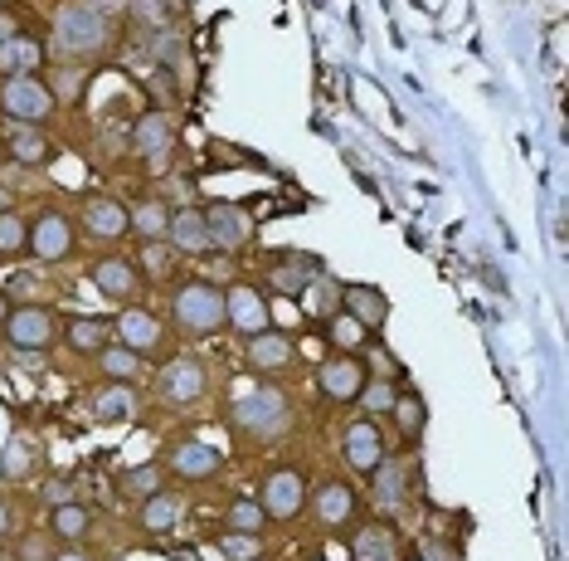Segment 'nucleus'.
<instances>
[{
    "instance_id": "8fccbe9b",
    "label": "nucleus",
    "mask_w": 569,
    "mask_h": 561,
    "mask_svg": "<svg viewBox=\"0 0 569 561\" xmlns=\"http://www.w3.org/2000/svg\"><path fill=\"white\" fill-rule=\"evenodd\" d=\"M0 210H10V190L5 186H0Z\"/></svg>"
},
{
    "instance_id": "cd10ccee",
    "label": "nucleus",
    "mask_w": 569,
    "mask_h": 561,
    "mask_svg": "<svg viewBox=\"0 0 569 561\" xmlns=\"http://www.w3.org/2000/svg\"><path fill=\"white\" fill-rule=\"evenodd\" d=\"M127 220L142 240H166V224H170V210L161 200H142V206H127Z\"/></svg>"
},
{
    "instance_id": "f03ea898",
    "label": "nucleus",
    "mask_w": 569,
    "mask_h": 561,
    "mask_svg": "<svg viewBox=\"0 0 569 561\" xmlns=\"http://www.w3.org/2000/svg\"><path fill=\"white\" fill-rule=\"evenodd\" d=\"M170 318H176V328L186 337H214L220 328H230L224 322V288L204 284V278H190L170 298Z\"/></svg>"
},
{
    "instance_id": "864d4df0",
    "label": "nucleus",
    "mask_w": 569,
    "mask_h": 561,
    "mask_svg": "<svg viewBox=\"0 0 569 561\" xmlns=\"http://www.w3.org/2000/svg\"><path fill=\"white\" fill-rule=\"evenodd\" d=\"M404 561H419V557H404Z\"/></svg>"
},
{
    "instance_id": "412c9836",
    "label": "nucleus",
    "mask_w": 569,
    "mask_h": 561,
    "mask_svg": "<svg viewBox=\"0 0 569 561\" xmlns=\"http://www.w3.org/2000/svg\"><path fill=\"white\" fill-rule=\"evenodd\" d=\"M118 342H127L132 352H156L161 346V318L156 312H146V308H127L118 318Z\"/></svg>"
},
{
    "instance_id": "423d86ee",
    "label": "nucleus",
    "mask_w": 569,
    "mask_h": 561,
    "mask_svg": "<svg viewBox=\"0 0 569 561\" xmlns=\"http://www.w3.org/2000/svg\"><path fill=\"white\" fill-rule=\"evenodd\" d=\"M234 420L244 425L248 435H258V440H272V435L288 425V400H282V391H248V396L234 400Z\"/></svg>"
},
{
    "instance_id": "20e7f679",
    "label": "nucleus",
    "mask_w": 569,
    "mask_h": 561,
    "mask_svg": "<svg viewBox=\"0 0 569 561\" xmlns=\"http://www.w3.org/2000/svg\"><path fill=\"white\" fill-rule=\"evenodd\" d=\"M0 332H5V342L15 346V352H44V346L59 337V318H54L49 308H40V302H20V308H10V318L0 322Z\"/></svg>"
},
{
    "instance_id": "4468645a",
    "label": "nucleus",
    "mask_w": 569,
    "mask_h": 561,
    "mask_svg": "<svg viewBox=\"0 0 569 561\" xmlns=\"http://www.w3.org/2000/svg\"><path fill=\"white\" fill-rule=\"evenodd\" d=\"M312 513H316V522H326V527L350 522L356 518V488H350L346 479H322L312 493Z\"/></svg>"
},
{
    "instance_id": "f704fd0d",
    "label": "nucleus",
    "mask_w": 569,
    "mask_h": 561,
    "mask_svg": "<svg viewBox=\"0 0 569 561\" xmlns=\"http://www.w3.org/2000/svg\"><path fill=\"white\" fill-rule=\"evenodd\" d=\"M390 415L400 420V430L409 435V440L424 430V400H419V396H394V410Z\"/></svg>"
},
{
    "instance_id": "9d476101",
    "label": "nucleus",
    "mask_w": 569,
    "mask_h": 561,
    "mask_svg": "<svg viewBox=\"0 0 569 561\" xmlns=\"http://www.w3.org/2000/svg\"><path fill=\"white\" fill-rule=\"evenodd\" d=\"M264 513L268 518H278V522H288V518H298L302 513V503H306V474L302 469H278V474H268L264 479Z\"/></svg>"
},
{
    "instance_id": "4c0bfd02",
    "label": "nucleus",
    "mask_w": 569,
    "mask_h": 561,
    "mask_svg": "<svg viewBox=\"0 0 569 561\" xmlns=\"http://www.w3.org/2000/svg\"><path fill=\"white\" fill-rule=\"evenodd\" d=\"M127 415H132L127 391H102L98 396V420H127Z\"/></svg>"
},
{
    "instance_id": "c85d7f7f",
    "label": "nucleus",
    "mask_w": 569,
    "mask_h": 561,
    "mask_svg": "<svg viewBox=\"0 0 569 561\" xmlns=\"http://www.w3.org/2000/svg\"><path fill=\"white\" fill-rule=\"evenodd\" d=\"M108 342H112V337H108V322H102V318H74V322H68V346H74V352L98 356Z\"/></svg>"
},
{
    "instance_id": "2f4dec72",
    "label": "nucleus",
    "mask_w": 569,
    "mask_h": 561,
    "mask_svg": "<svg viewBox=\"0 0 569 561\" xmlns=\"http://www.w3.org/2000/svg\"><path fill=\"white\" fill-rule=\"evenodd\" d=\"M394 396H400V391H394V381H366V386H360V396H356V406H366L370 415H390L394 410Z\"/></svg>"
},
{
    "instance_id": "473e14b6",
    "label": "nucleus",
    "mask_w": 569,
    "mask_h": 561,
    "mask_svg": "<svg viewBox=\"0 0 569 561\" xmlns=\"http://www.w3.org/2000/svg\"><path fill=\"white\" fill-rule=\"evenodd\" d=\"M30 244V224L15 210H0V254H20Z\"/></svg>"
},
{
    "instance_id": "ea45409f",
    "label": "nucleus",
    "mask_w": 569,
    "mask_h": 561,
    "mask_svg": "<svg viewBox=\"0 0 569 561\" xmlns=\"http://www.w3.org/2000/svg\"><path fill=\"white\" fill-rule=\"evenodd\" d=\"M30 464H34V449H30L25 440H15V444L5 449V479H20Z\"/></svg>"
},
{
    "instance_id": "de8ad7c7",
    "label": "nucleus",
    "mask_w": 569,
    "mask_h": 561,
    "mask_svg": "<svg viewBox=\"0 0 569 561\" xmlns=\"http://www.w3.org/2000/svg\"><path fill=\"white\" fill-rule=\"evenodd\" d=\"M10 522H15V518H10V508H5V503H0V537L10 532Z\"/></svg>"
},
{
    "instance_id": "b1692460",
    "label": "nucleus",
    "mask_w": 569,
    "mask_h": 561,
    "mask_svg": "<svg viewBox=\"0 0 569 561\" xmlns=\"http://www.w3.org/2000/svg\"><path fill=\"white\" fill-rule=\"evenodd\" d=\"M180 513H186V503H180L176 493H152V498H142V508H136V522H142V532L161 537L180 522Z\"/></svg>"
},
{
    "instance_id": "603ef678",
    "label": "nucleus",
    "mask_w": 569,
    "mask_h": 561,
    "mask_svg": "<svg viewBox=\"0 0 569 561\" xmlns=\"http://www.w3.org/2000/svg\"><path fill=\"white\" fill-rule=\"evenodd\" d=\"M25 561H44V557H25Z\"/></svg>"
},
{
    "instance_id": "7ed1b4c3",
    "label": "nucleus",
    "mask_w": 569,
    "mask_h": 561,
    "mask_svg": "<svg viewBox=\"0 0 569 561\" xmlns=\"http://www.w3.org/2000/svg\"><path fill=\"white\" fill-rule=\"evenodd\" d=\"M0 108H5V118L34 128V122H44L54 112V88L40 74H15L0 84Z\"/></svg>"
},
{
    "instance_id": "bb28decb",
    "label": "nucleus",
    "mask_w": 569,
    "mask_h": 561,
    "mask_svg": "<svg viewBox=\"0 0 569 561\" xmlns=\"http://www.w3.org/2000/svg\"><path fill=\"white\" fill-rule=\"evenodd\" d=\"M98 362H102V372H108V381H122V386H127V381H136L142 376V352H132L127 342H108L98 352Z\"/></svg>"
},
{
    "instance_id": "c9c22d12",
    "label": "nucleus",
    "mask_w": 569,
    "mask_h": 561,
    "mask_svg": "<svg viewBox=\"0 0 569 561\" xmlns=\"http://www.w3.org/2000/svg\"><path fill=\"white\" fill-rule=\"evenodd\" d=\"M220 552L230 557V561H258V537H248V532H224V537H220Z\"/></svg>"
},
{
    "instance_id": "a19ab883",
    "label": "nucleus",
    "mask_w": 569,
    "mask_h": 561,
    "mask_svg": "<svg viewBox=\"0 0 569 561\" xmlns=\"http://www.w3.org/2000/svg\"><path fill=\"white\" fill-rule=\"evenodd\" d=\"M419 561H462L458 547L443 542V537H428V542H419Z\"/></svg>"
},
{
    "instance_id": "f3484780",
    "label": "nucleus",
    "mask_w": 569,
    "mask_h": 561,
    "mask_svg": "<svg viewBox=\"0 0 569 561\" xmlns=\"http://www.w3.org/2000/svg\"><path fill=\"white\" fill-rule=\"evenodd\" d=\"M292 356H298V346H292V337H282V332H272L264 328L258 337H248V366L254 372H288L292 366Z\"/></svg>"
},
{
    "instance_id": "09e8293b",
    "label": "nucleus",
    "mask_w": 569,
    "mask_h": 561,
    "mask_svg": "<svg viewBox=\"0 0 569 561\" xmlns=\"http://www.w3.org/2000/svg\"><path fill=\"white\" fill-rule=\"evenodd\" d=\"M10 308H15V302H10V298H5V288H0V322L10 318Z\"/></svg>"
},
{
    "instance_id": "f257e3e1",
    "label": "nucleus",
    "mask_w": 569,
    "mask_h": 561,
    "mask_svg": "<svg viewBox=\"0 0 569 561\" xmlns=\"http://www.w3.org/2000/svg\"><path fill=\"white\" fill-rule=\"evenodd\" d=\"M112 40H118V25L93 0H64L54 10V50L64 59H93V54L112 50Z\"/></svg>"
},
{
    "instance_id": "5701e85b",
    "label": "nucleus",
    "mask_w": 569,
    "mask_h": 561,
    "mask_svg": "<svg viewBox=\"0 0 569 561\" xmlns=\"http://www.w3.org/2000/svg\"><path fill=\"white\" fill-rule=\"evenodd\" d=\"M341 302H346L350 318H356L366 332H370V328H380L384 312H390V302H384L380 288H366V284H346V288H341Z\"/></svg>"
},
{
    "instance_id": "aec40b11",
    "label": "nucleus",
    "mask_w": 569,
    "mask_h": 561,
    "mask_svg": "<svg viewBox=\"0 0 569 561\" xmlns=\"http://www.w3.org/2000/svg\"><path fill=\"white\" fill-rule=\"evenodd\" d=\"M170 469L180 479H214L224 469V454L214 444H200V440H180L170 449Z\"/></svg>"
},
{
    "instance_id": "c03bdc74",
    "label": "nucleus",
    "mask_w": 569,
    "mask_h": 561,
    "mask_svg": "<svg viewBox=\"0 0 569 561\" xmlns=\"http://www.w3.org/2000/svg\"><path fill=\"white\" fill-rule=\"evenodd\" d=\"M166 268H170V260L161 254V244H156V240H146V274H156V278H161Z\"/></svg>"
},
{
    "instance_id": "6e6552de",
    "label": "nucleus",
    "mask_w": 569,
    "mask_h": 561,
    "mask_svg": "<svg viewBox=\"0 0 569 561\" xmlns=\"http://www.w3.org/2000/svg\"><path fill=\"white\" fill-rule=\"evenodd\" d=\"M170 147H176V118H170L166 108H152V112H142V118L132 122V152L146 156V162H156L152 172H161Z\"/></svg>"
},
{
    "instance_id": "dca6fc26",
    "label": "nucleus",
    "mask_w": 569,
    "mask_h": 561,
    "mask_svg": "<svg viewBox=\"0 0 569 561\" xmlns=\"http://www.w3.org/2000/svg\"><path fill=\"white\" fill-rule=\"evenodd\" d=\"M166 244H170V250H176V254H204V250H210V230H204V210H196V206L170 210Z\"/></svg>"
},
{
    "instance_id": "6e6d98bb",
    "label": "nucleus",
    "mask_w": 569,
    "mask_h": 561,
    "mask_svg": "<svg viewBox=\"0 0 569 561\" xmlns=\"http://www.w3.org/2000/svg\"><path fill=\"white\" fill-rule=\"evenodd\" d=\"M0 561H5V557H0Z\"/></svg>"
},
{
    "instance_id": "4be33fe9",
    "label": "nucleus",
    "mask_w": 569,
    "mask_h": 561,
    "mask_svg": "<svg viewBox=\"0 0 569 561\" xmlns=\"http://www.w3.org/2000/svg\"><path fill=\"white\" fill-rule=\"evenodd\" d=\"M44 59H49V50H44L34 35H15L0 44V74L15 78V74H40Z\"/></svg>"
},
{
    "instance_id": "a878e982",
    "label": "nucleus",
    "mask_w": 569,
    "mask_h": 561,
    "mask_svg": "<svg viewBox=\"0 0 569 561\" xmlns=\"http://www.w3.org/2000/svg\"><path fill=\"white\" fill-rule=\"evenodd\" d=\"M49 532L59 542H83L93 532V518H88L83 503H59V508H49Z\"/></svg>"
},
{
    "instance_id": "3c124183",
    "label": "nucleus",
    "mask_w": 569,
    "mask_h": 561,
    "mask_svg": "<svg viewBox=\"0 0 569 561\" xmlns=\"http://www.w3.org/2000/svg\"><path fill=\"white\" fill-rule=\"evenodd\" d=\"M54 561H83V557H78V552H64V557H54Z\"/></svg>"
},
{
    "instance_id": "f8f14e48",
    "label": "nucleus",
    "mask_w": 569,
    "mask_h": 561,
    "mask_svg": "<svg viewBox=\"0 0 569 561\" xmlns=\"http://www.w3.org/2000/svg\"><path fill=\"white\" fill-rule=\"evenodd\" d=\"M93 288L108 302H122V308H127V302L136 298V288H142V268H136L132 260H118V254H108V260H98L93 264Z\"/></svg>"
},
{
    "instance_id": "58836bf2",
    "label": "nucleus",
    "mask_w": 569,
    "mask_h": 561,
    "mask_svg": "<svg viewBox=\"0 0 569 561\" xmlns=\"http://www.w3.org/2000/svg\"><path fill=\"white\" fill-rule=\"evenodd\" d=\"M122 488L136 493V498H152V493H161V474H156V469H132V474L122 479Z\"/></svg>"
},
{
    "instance_id": "1a4fd4ad",
    "label": "nucleus",
    "mask_w": 569,
    "mask_h": 561,
    "mask_svg": "<svg viewBox=\"0 0 569 561\" xmlns=\"http://www.w3.org/2000/svg\"><path fill=\"white\" fill-rule=\"evenodd\" d=\"M341 454H346L350 469H360V474H375V469L390 459V444H384V430L380 420H356L346 435H341Z\"/></svg>"
},
{
    "instance_id": "ddd939ff",
    "label": "nucleus",
    "mask_w": 569,
    "mask_h": 561,
    "mask_svg": "<svg viewBox=\"0 0 569 561\" xmlns=\"http://www.w3.org/2000/svg\"><path fill=\"white\" fill-rule=\"evenodd\" d=\"M224 322H230L234 332L244 337H258L268 328V302L264 294H258L254 284H234L230 294H224Z\"/></svg>"
},
{
    "instance_id": "39448f33",
    "label": "nucleus",
    "mask_w": 569,
    "mask_h": 561,
    "mask_svg": "<svg viewBox=\"0 0 569 561\" xmlns=\"http://www.w3.org/2000/svg\"><path fill=\"white\" fill-rule=\"evenodd\" d=\"M25 250L34 254L40 264H59L78 250V224L64 216V210H40L30 224V244Z\"/></svg>"
},
{
    "instance_id": "49530a36",
    "label": "nucleus",
    "mask_w": 569,
    "mask_h": 561,
    "mask_svg": "<svg viewBox=\"0 0 569 561\" xmlns=\"http://www.w3.org/2000/svg\"><path fill=\"white\" fill-rule=\"evenodd\" d=\"M156 98H161V103H166V98H170V74L161 69V74H156Z\"/></svg>"
},
{
    "instance_id": "2eb2a0df",
    "label": "nucleus",
    "mask_w": 569,
    "mask_h": 561,
    "mask_svg": "<svg viewBox=\"0 0 569 561\" xmlns=\"http://www.w3.org/2000/svg\"><path fill=\"white\" fill-rule=\"evenodd\" d=\"M204 230H210V250H244L254 224L238 206H210L204 210Z\"/></svg>"
},
{
    "instance_id": "7c9ffc66",
    "label": "nucleus",
    "mask_w": 569,
    "mask_h": 561,
    "mask_svg": "<svg viewBox=\"0 0 569 561\" xmlns=\"http://www.w3.org/2000/svg\"><path fill=\"white\" fill-rule=\"evenodd\" d=\"M375 474H380V479H375V498H380L384 508H400V503H404V469L384 459Z\"/></svg>"
},
{
    "instance_id": "393cba45",
    "label": "nucleus",
    "mask_w": 569,
    "mask_h": 561,
    "mask_svg": "<svg viewBox=\"0 0 569 561\" xmlns=\"http://www.w3.org/2000/svg\"><path fill=\"white\" fill-rule=\"evenodd\" d=\"M5 152L15 156L20 166H49L54 162V142L44 138L40 128H15V138L5 142Z\"/></svg>"
},
{
    "instance_id": "c756f323",
    "label": "nucleus",
    "mask_w": 569,
    "mask_h": 561,
    "mask_svg": "<svg viewBox=\"0 0 569 561\" xmlns=\"http://www.w3.org/2000/svg\"><path fill=\"white\" fill-rule=\"evenodd\" d=\"M230 532H248V537H264V527H268V513H264V503L258 498H238L234 508H230Z\"/></svg>"
},
{
    "instance_id": "79ce46f5",
    "label": "nucleus",
    "mask_w": 569,
    "mask_h": 561,
    "mask_svg": "<svg viewBox=\"0 0 569 561\" xmlns=\"http://www.w3.org/2000/svg\"><path fill=\"white\" fill-rule=\"evenodd\" d=\"M127 10H132V20H142V25H161L166 20L161 0H127Z\"/></svg>"
},
{
    "instance_id": "5fc2aeb1",
    "label": "nucleus",
    "mask_w": 569,
    "mask_h": 561,
    "mask_svg": "<svg viewBox=\"0 0 569 561\" xmlns=\"http://www.w3.org/2000/svg\"><path fill=\"white\" fill-rule=\"evenodd\" d=\"M0 147H5V142H0Z\"/></svg>"
},
{
    "instance_id": "a211bd4d",
    "label": "nucleus",
    "mask_w": 569,
    "mask_h": 561,
    "mask_svg": "<svg viewBox=\"0 0 569 561\" xmlns=\"http://www.w3.org/2000/svg\"><path fill=\"white\" fill-rule=\"evenodd\" d=\"M83 230L93 234V240H122V234H132V220H127V206L112 196H98L83 206Z\"/></svg>"
},
{
    "instance_id": "a18cd8bd",
    "label": "nucleus",
    "mask_w": 569,
    "mask_h": 561,
    "mask_svg": "<svg viewBox=\"0 0 569 561\" xmlns=\"http://www.w3.org/2000/svg\"><path fill=\"white\" fill-rule=\"evenodd\" d=\"M15 35H20V20L10 15V10H0V44H5V40H15Z\"/></svg>"
},
{
    "instance_id": "e433bc0d",
    "label": "nucleus",
    "mask_w": 569,
    "mask_h": 561,
    "mask_svg": "<svg viewBox=\"0 0 569 561\" xmlns=\"http://www.w3.org/2000/svg\"><path fill=\"white\" fill-rule=\"evenodd\" d=\"M332 342L341 346V352H356V346L366 342V328H360L350 312H346V318H332Z\"/></svg>"
},
{
    "instance_id": "9b49d317",
    "label": "nucleus",
    "mask_w": 569,
    "mask_h": 561,
    "mask_svg": "<svg viewBox=\"0 0 569 561\" xmlns=\"http://www.w3.org/2000/svg\"><path fill=\"white\" fill-rule=\"evenodd\" d=\"M204 386H210V376H204V366L196 356H176V362H166L161 381H156V391H161V400L170 406H196L204 396Z\"/></svg>"
},
{
    "instance_id": "37998d69",
    "label": "nucleus",
    "mask_w": 569,
    "mask_h": 561,
    "mask_svg": "<svg viewBox=\"0 0 569 561\" xmlns=\"http://www.w3.org/2000/svg\"><path fill=\"white\" fill-rule=\"evenodd\" d=\"M44 503H49V508L74 503V479H49V484H44Z\"/></svg>"
},
{
    "instance_id": "0eeeda50",
    "label": "nucleus",
    "mask_w": 569,
    "mask_h": 561,
    "mask_svg": "<svg viewBox=\"0 0 569 561\" xmlns=\"http://www.w3.org/2000/svg\"><path fill=\"white\" fill-rule=\"evenodd\" d=\"M366 362H360L356 352H336L326 356L322 366H316V391H322L326 400H341V406H356L360 386H366Z\"/></svg>"
},
{
    "instance_id": "6ab92c4d",
    "label": "nucleus",
    "mask_w": 569,
    "mask_h": 561,
    "mask_svg": "<svg viewBox=\"0 0 569 561\" xmlns=\"http://www.w3.org/2000/svg\"><path fill=\"white\" fill-rule=\"evenodd\" d=\"M350 557L356 561H404L400 552V532L390 522H366L350 537Z\"/></svg>"
},
{
    "instance_id": "72a5a7b5",
    "label": "nucleus",
    "mask_w": 569,
    "mask_h": 561,
    "mask_svg": "<svg viewBox=\"0 0 569 561\" xmlns=\"http://www.w3.org/2000/svg\"><path fill=\"white\" fill-rule=\"evenodd\" d=\"M306 268H312V264H302V260H288V264H278V268H272V284H278V288H282V294H288V298H302L306 288H312V284H306Z\"/></svg>"
}]
</instances>
